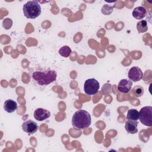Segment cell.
<instances>
[{"mask_svg": "<svg viewBox=\"0 0 152 152\" xmlns=\"http://www.w3.org/2000/svg\"><path fill=\"white\" fill-rule=\"evenodd\" d=\"M126 119L129 121H137L139 119V112L135 109L128 110L126 115Z\"/></svg>", "mask_w": 152, "mask_h": 152, "instance_id": "13", "label": "cell"}, {"mask_svg": "<svg viewBox=\"0 0 152 152\" xmlns=\"http://www.w3.org/2000/svg\"><path fill=\"white\" fill-rule=\"evenodd\" d=\"M137 125H138L137 121H132L128 120L125 123V128L128 133L131 134H134L138 132Z\"/></svg>", "mask_w": 152, "mask_h": 152, "instance_id": "12", "label": "cell"}, {"mask_svg": "<svg viewBox=\"0 0 152 152\" xmlns=\"http://www.w3.org/2000/svg\"><path fill=\"white\" fill-rule=\"evenodd\" d=\"M50 116V112L43 108H37L34 112V117L36 120L39 121L46 120V119L49 118Z\"/></svg>", "mask_w": 152, "mask_h": 152, "instance_id": "8", "label": "cell"}, {"mask_svg": "<svg viewBox=\"0 0 152 152\" xmlns=\"http://www.w3.org/2000/svg\"><path fill=\"white\" fill-rule=\"evenodd\" d=\"M57 77V74L54 70L44 71H34L32 74V78L39 85H48L55 81Z\"/></svg>", "mask_w": 152, "mask_h": 152, "instance_id": "2", "label": "cell"}, {"mask_svg": "<svg viewBox=\"0 0 152 152\" xmlns=\"http://www.w3.org/2000/svg\"><path fill=\"white\" fill-rule=\"evenodd\" d=\"M113 10V7L106 4L104 5L102 8V12L104 15H109Z\"/></svg>", "mask_w": 152, "mask_h": 152, "instance_id": "17", "label": "cell"}, {"mask_svg": "<svg viewBox=\"0 0 152 152\" xmlns=\"http://www.w3.org/2000/svg\"><path fill=\"white\" fill-rule=\"evenodd\" d=\"M146 14H147V10L144 7L142 6L137 7L135 8L132 11V16L135 19H137V20L142 19L145 17Z\"/></svg>", "mask_w": 152, "mask_h": 152, "instance_id": "10", "label": "cell"}, {"mask_svg": "<svg viewBox=\"0 0 152 152\" xmlns=\"http://www.w3.org/2000/svg\"><path fill=\"white\" fill-rule=\"evenodd\" d=\"M4 109L8 113H12L17 109V103L13 100L8 99L4 102Z\"/></svg>", "mask_w": 152, "mask_h": 152, "instance_id": "11", "label": "cell"}, {"mask_svg": "<svg viewBox=\"0 0 152 152\" xmlns=\"http://www.w3.org/2000/svg\"><path fill=\"white\" fill-rule=\"evenodd\" d=\"M24 16L30 19H34L41 14V7L37 1H30L27 2L23 7Z\"/></svg>", "mask_w": 152, "mask_h": 152, "instance_id": "3", "label": "cell"}, {"mask_svg": "<svg viewBox=\"0 0 152 152\" xmlns=\"http://www.w3.org/2000/svg\"><path fill=\"white\" fill-rule=\"evenodd\" d=\"M139 119L144 125L152 126V107L150 106L142 107L139 112Z\"/></svg>", "mask_w": 152, "mask_h": 152, "instance_id": "4", "label": "cell"}, {"mask_svg": "<svg viewBox=\"0 0 152 152\" xmlns=\"http://www.w3.org/2000/svg\"><path fill=\"white\" fill-rule=\"evenodd\" d=\"M71 53V49L68 46H64L59 50V53L60 55L64 58L69 57Z\"/></svg>", "mask_w": 152, "mask_h": 152, "instance_id": "15", "label": "cell"}, {"mask_svg": "<svg viewBox=\"0 0 152 152\" xmlns=\"http://www.w3.org/2000/svg\"><path fill=\"white\" fill-rule=\"evenodd\" d=\"M137 29L139 33H144L148 30L147 23L145 20H141L137 24Z\"/></svg>", "mask_w": 152, "mask_h": 152, "instance_id": "14", "label": "cell"}, {"mask_svg": "<svg viewBox=\"0 0 152 152\" xmlns=\"http://www.w3.org/2000/svg\"><path fill=\"white\" fill-rule=\"evenodd\" d=\"M99 83L95 78H89L85 81L84 91L88 95H95L99 90Z\"/></svg>", "mask_w": 152, "mask_h": 152, "instance_id": "5", "label": "cell"}, {"mask_svg": "<svg viewBox=\"0 0 152 152\" xmlns=\"http://www.w3.org/2000/svg\"><path fill=\"white\" fill-rule=\"evenodd\" d=\"M132 86V81L128 80L127 79H122L118 83V90L122 93H127L131 90Z\"/></svg>", "mask_w": 152, "mask_h": 152, "instance_id": "9", "label": "cell"}, {"mask_svg": "<svg viewBox=\"0 0 152 152\" xmlns=\"http://www.w3.org/2000/svg\"><path fill=\"white\" fill-rule=\"evenodd\" d=\"M144 94V88L140 86H136L132 89V94L135 97H141Z\"/></svg>", "mask_w": 152, "mask_h": 152, "instance_id": "16", "label": "cell"}, {"mask_svg": "<svg viewBox=\"0 0 152 152\" xmlns=\"http://www.w3.org/2000/svg\"><path fill=\"white\" fill-rule=\"evenodd\" d=\"M91 122L90 114L85 110H77L72 118V125L76 130H82L88 128Z\"/></svg>", "mask_w": 152, "mask_h": 152, "instance_id": "1", "label": "cell"}, {"mask_svg": "<svg viewBox=\"0 0 152 152\" xmlns=\"http://www.w3.org/2000/svg\"><path fill=\"white\" fill-rule=\"evenodd\" d=\"M128 77L130 80L134 82H137L142 79L143 77V73L139 67L133 66L129 70Z\"/></svg>", "mask_w": 152, "mask_h": 152, "instance_id": "6", "label": "cell"}, {"mask_svg": "<svg viewBox=\"0 0 152 152\" xmlns=\"http://www.w3.org/2000/svg\"><path fill=\"white\" fill-rule=\"evenodd\" d=\"M38 128L39 126L37 123L31 120L27 121L22 124V129L28 135L35 133L37 131Z\"/></svg>", "mask_w": 152, "mask_h": 152, "instance_id": "7", "label": "cell"}]
</instances>
